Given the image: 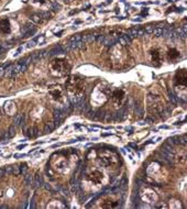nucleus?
<instances>
[{"label":"nucleus","mask_w":187,"mask_h":209,"mask_svg":"<svg viewBox=\"0 0 187 209\" xmlns=\"http://www.w3.org/2000/svg\"><path fill=\"white\" fill-rule=\"evenodd\" d=\"M167 144H170L171 146H175L177 144H180V137H172V138H168L166 141Z\"/></svg>","instance_id":"6e6552de"},{"label":"nucleus","mask_w":187,"mask_h":209,"mask_svg":"<svg viewBox=\"0 0 187 209\" xmlns=\"http://www.w3.org/2000/svg\"><path fill=\"white\" fill-rule=\"evenodd\" d=\"M134 113H135L137 116H142L143 110H142V108L140 107V104H135V106H134Z\"/></svg>","instance_id":"f3484780"},{"label":"nucleus","mask_w":187,"mask_h":209,"mask_svg":"<svg viewBox=\"0 0 187 209\" xmlns=\"http://www.w3.org/2000/svg\"><path fill=\"white\" fill-rule=\"evenodd\" d=\"M130 146H132V147H134V149H137V144H134V143H130Z\"/></svg>","instance_id":"a19ab883"},{"label":"nucleus","mask_w":187,"mask_h":209,"mask_svg":"<svg viewBox=\"0 0 187 209\" xmlns=\"http://www.w3.org/2000/svg\"><path fill=\"white\" fill-rule=\"evenodd\" d=\"M127 118V108L123 107L117 111L115 115H112V119L113 120H125Z\"/></svg>","instance_id":"f03ea898"},{"label":"nucleus","mask_w":187,"mask_h":209,"mask_svg":"<svg viewBox=\"0 0 187 209\" xmlns=\"http://www.w3.org/2000/svg\"><path fill=\"white\" fill-rule=\"evenodd\" d=\"M108 135H111V133H104L102 137H108Z\"/></svg>","instance_id":"a18cd8bd"},{"label":"nucleus","mask_w":187,"mask_h":209,"mask_svg":"<svg viewBox=\"0 0 187 209\" xmlns=\"http://www.w3.org/2000/svg\"><path fill=\"white\" fill-rule=\"evenodd\" d=\"M74 125H75V127H76V128H79V127H80V125H78V123H75Z\"/></svg>","instance_id":"de8ad7c7"},{"label":"nucleus","mask_w":187,"mask_h":209,"mask_svg":"<svg viewBox=\"0 0 187 209\" xmlns=\"http://www.w3.org/2000/svg\"><path fill=\"white\" fill-rule=\"evenodd\" d=\"M123 37H125V40L127 41V43H128V44H131V42H132V40H131V39H130V37L128 36V35H123Z\"/></svg>","instance_id":"f704fd0d"},{"label":"nucleus","mask_w":187,"mask_h":209,"mask_svg":"<svg viewBox=\"0 0 187 209\" xmlns=\"http://www.w3.org/2000/svg\"><path fill=\"white\" fill-rule=\"evenodd\" d=\"M24 184L31 186L33 184V176L31 174H24Z\"/></svg>","instance_id":"f8f14e48"},{"label":"nucleus","mask_w":187,"mask_h":209,"mask_svg":"<svg viewBox=\"0 0 187 209\" xmlns=\"http://www.w3.org/2000/svg\"><path fill=\"white\" fill-rule=\"evenodd\" d=\"M153 30H154V27H153V25H151V24H149V25H146V27H145L144 32L146 33V34H152Z\"/></svg>","instance_id":"4be33fe9"},{"label":"nucleus","mask_w":187,"mask_h":209,"mask_svg":"<svg viewBox=\"0 0 187 209\" xmlns=\"http://www.w3.org/2000/svg\"><path fill=\"white\" fill-rule=\"evenodd\" d=\"M144 30L143 29H138V32H137V36H142L144 34Z\"/></svg>","instance_id":"72a5a7b5"},{"label":"nucleus","mask_w":187,"mask_h":209,"mask_svg":"<svg viewBox=\"0 0 187 209\" xmlns=\"http://www.w3.org/2000/svg\"><path fill=\"white\" fill-rule=\"evenodd\" d=\"M21 51H22V46H20V47H19V49H18V51H17V53H15V54H14V56H17V55H19V54H20V52H21Z\"/></svg>","instance_id":"58836bf2"},{"label":"nucleus","mask_w":187,"mask_h":209,"mask_svg":"<svg viewBox=\"0 0 187 209\" xmlns=\"http://www.w3.org/2000/svg\"><path fill=\"white\" fill-rule=\"evenodd\" d=\"M160 129H168V127H167V125H161Z\"/></svg>","instance_id":"79ce46f5"},{"label":"nucleus","mask_w":187,"mask_h":209,"mask_svg":"<svg viewBox=\"0 0 187 209\" xmlns=\"http://www.w3.org/2000/svg\"><path fill=\"white\" fill-rule=\"evenodd\" d=\"M12 174L19 175L20 174V168H19L18 166H12Z\"/></svg>","instance_id":"bb28decb"},{"label":"nucleus","mask_w":187,"mask_h":209,"mask_svg":"<svg viewBox=\"0 0 187 209\" xmlns=\"http://www.w3.org/2000/svg\"><path fill=\"white\" fill-rule=\"evenodd\" d=\"M43 184H44V182H43V177L41 174H39V173H36L34 176V179H33V184L34 185V187H39V186H43Z\"/></svg>","instance_id":"423d86ee"},{"label":"nucleus","mask_w":187,"mask_h":209,"mask_svg":"<svg viewBox=\"0 0 187 209\" xmlns=\"http://www.w3.org/2000/svg\"><path fill=\"white\" fill-rule=\"evenodd\" d=\"M35 44H36V41L32 40V41H30V42H29V43L27 44V47H28V49H31V47L35 46Z\"/></svg>","instance_id":"c85d7f7f"},{"label":"nucleus","mask_w":187,"mask_h":209,"mask_svg":"<svg viewBox=\"0 0 187 209\" xmlns=\"http://www.w3.org/2000/svg\"><path fill=\"white\" fill-rule=\"evenodd\" d=\"M64 1H67V2H68V1H69V0H64Z\"/></svg>","instance_id":"09e8293b"},{"label":"nucleus","mask_w":187,"mask_h":209,"mask_svg":"<svg viewBox=\"0 0 187 209\" xmlns=\"http://www.w3.org/2000/svg\"><path fill=\"white\" fill-rule=\"evenodd\" d=\"M65 116H66V113H65V111L63 109H55L54 110V123H55V125H60L61 122L64 120Z\"/></svg>","instance_id":"f257e3e1"},{"label":"nucleus","mask_w":187,"mask_h":209,"mask_svg":"<svg viewBox=\"0 0 187 209\" xmlns=\"http://www.w3.org/2000/svg\"><path fill=\"white\" fill-rule=\"evenodd\" d=\"M118 42H119L121 45H123V46L128 44L127 41H125V37H123V35H122V36H120V37H118Z\"/></svg>","instance_id":"a878e982"},{"label":"nucleus","mask_w":187,"mask_h":209,"mask_svg":"<svg viewBox=\"0 0 187 209\" xmlns=\"http://www.w3.org/2000/svg\"><path fill=\"white\" fill-rule=\"evenodd\" d=\"M39 15H40L42 19H44V20H48V19H50L51 13L48 12V11H42V12L39 13Z\"/></svg>","instance_id":"dca6fc26"},{"label":"nucleus","mask_w":187,"mask_h":209,"mask_svg":"<svg viewBox=\"0 0 187 209\" xmlns=\"http://www.w3.org/2000/svg\"><path fill=\"white\" fill-rule=\"evenodd\" d=\"M25 116L24 115H18L13 119V125L14 127H24Z\"/></svg>","instance_id":"7ed1b4c3"},{"label":"nucleus","mask_w":187,"mask_h":209,"mask_svg":"<svg viewBox=\"0 0 187 209\" xmlns=\"http://www.w3.org/2000/svg\"><path fill=\"white\" fill-rule=\"evenodd\" d=\"M60 145H62V144H61V143H56V144H54L52 147H57V146H60Z\"/></svg>","instance_id":"37998d69"},{"label":"nucleus","mask_w":187,"mask_h":209,"mask_svg":"<svg viewBox=\"0 0 187 209\" xmlns=\"http://www.w3.org/2000/svg\"><path fill=\"white\" fill-rule=\"evenodd\" d=\"M79 189H80L79 184H76V185H74V186H73V193H75V194H77V193L79 192Z\"/></svg>","instance_id":"cd10ccee"},{"label":"nucleus","mask_w":187,"mask_h":209,"mask_svg":"<svg viewBox=\"0 0 187 209\" xmlns=\"http://www.w3.org/2000/svg\"><path fill=\"white\" fill-rule=\"evenodd\" d=\"M25 156V154H14L13 155V157H14V159H19V157H24Z\"/></svg>","instance_id":"e433bc0d"},{"label":"nucleus","mask_w":187,"mask_h":209,"mask_svg":"<svg viewBox=\"0 0 187 209\" xmlns=\"http://www.w3.org/2000/svg\"><path fill=\"white\" fill-rule=\"evenodd\" d=\"M10 64H7V65H5V66H1L0 67V77H2V76H5V72H6V68L8 67Z\"/></svg>","instance_id":"b1692460"},{"label":"nucleus","mask_w":187,"mask_h":209,"mask_svg":"<svg viewBox=\"0 0 187 209\" xmlns=\"http://www.w3.org/2000/svg\"><path fill=\"white\" fill-rule=\"evenodd\" d=\"M14 134H15V127L14 125H11L10 128H9V131H8V138H12V137H14Z\"/></svg>","instance_id":"a211bd4d"},{"label":"nucleus","mask_w":187,"mask_h":209,"mask_svg":"<svg viewBox=\"0 0 187 209\" xmlns=\"http://www.w3.org/2000/svg\"><path fill=\"white\" fill-rule=\"evenodd\" d=\"M162 149H164L165 151H168V152H172V153H173V146H171V145L167 144V143H165V144L163 145Z\"/></svg>","instance_id":"393cba45"},{"label":"nucleus","mask_w":187,"mask_h":209,"mask_svg":"<svg viewBox=\"0 0 187 209\" xmlns=\"http://www.w3.org/2000/svg\"><path fill=\"white\" fill-rule=\"evenodd\" d=\"M51 9L53 11H58L61 9V5L57 3L56 1H53V2H51Z\"/></svg>","instance_id":"2eb2a0df"},{"label":"nucleus","mask_w":187,"mask_h":209,"mask_svg":"<svg viewBox=\"0 0 187 209\" xmlns=\"http://www.w3.org/2000/svg\"><path fill=\"white\" fill-rule=\"evenodd\" d=\"M116 42H118V39H113L112 36H105V39H104V41H102V44L105 45V46H112V45L115 44Z\"/></svg>","instance_id":"39448f33"},{"label":"nucleus","mask_w":187,"mask_h":209,"mask_svg":"<svg viewBox=\"0 0 187 209\" xmlns=\"http://www.w3.org/2000/svg\"><path fill=\"white\" fill-rule=\"evenodd\" d=\"M104 39H105V36H104V35H97V37H96V41H97L98 43H102Z\"/></svg>","instance_id":"2f4dec72"},{"label":"nucleus","mask_w":187,"mask_h":209,"mask_svg":"<svg viewBox=\"0 0 187 209\" xmlns=\"http://www.w3.org/2000/svg\"><path fill=\"white\" fill-rule=\"evenodd\" d=\"M54 128H55L54 122H48V123H46L44 127V133H51V132L54 130Z\"/></svg>","instance_id":"9d476101"},{"label":"nucleus","mask_w":187,"mask_h":209,"mask_svg":"<svg viewBox=\"0 0 187 209\" xmlns=\"http://www.w3.org/2000/svg\"><path fill=\"white\" fill-rule=\"evenodd\" d=\"M98 116H95V119H98V120H102L105 118V111L104 110H99V111L96 112Z\"/></svg>","instance_id":"aec40b11"},{"label":"nucleus","mask_w":187,"mask_h":209,"mask_svg":"<svg viewBox=\"0 0 187 209\" xmlns=\"http://www.w3.org/2000/svg\"><path fill=\"white\" fill-rule=\"evenodd\" d=\"M6 175V169L5 168H0V178L3 177Z\"/></svg>","instance_id":"c9c22d12"},{"label":"nucleus","mask_w":187,"mask_h":209,"mask_svg":"<svg viewBox=\"0 0 187 209\" xmlns=\"http://www.w3.org/2000/svg\"><path fill=\"white\" fill-rule=\"evenodd\" d=\"M152 33H153V34H154L156 37L161 36V35H162V33H163V28H154V30H153Z\"/></svg>","instance_id":"4468645a"},{"label":"nucleus","mask_w":187,"mask_h":209,"mask_svg":"<svg viewBox=\"0 0 187 209\" xmlns=\"http://www.w3.org/2000/svg\"><path fill=\"white\" fill-rule=\"evenodd\" d=\"M96 37H97V34H85L82 35V42L84 44L86 43H91L94 41H96Z\"/></svg>","instance_id":"20e7f679"},{"label":"nucleus","mask_w":187,"mask_h":209,"mask_svg":"<svg viewBox=\"0 0 187 209\" xmlns=\"http://www.w3.org/2000/svg\"><path fill=\"white\" fill-rule=\"evenodd\" d=\"M180 143H182V144H186V135H182V137H180Z\"/></svg>","instance_id":"7c9ffc66"},{"label":"nucleus","mask_w":187,"mask_h":209,"mask_svg":"<svg viewBox=\"0 0 187 209\" xmlns=\"http://www.w3.org/2000/svg\"><path fill=\"white\" fill-rule=\"evenodd\" d=\"M35 28H34V23H27V24L24 25V27L21 29V34L24 35L25 33H28L29 31L31 30H34Z\"/></svg>","instance_id":"1a4fd4ad"},{"label":"nucleus","mask_w":187,"mask_h":209,"mask_svg":"<svg viewBox=\"0 0 187 209\" xmlns=\"http://www.w3.org/2000/svg\"><path fill=\"white\" fill-rule=\"evenodd\" d=\"M133 21H134V22H137V21H138V22H140V21H141V19H133Z\"/></svg>","instance_id":"49530a36"},{"label":"nucleus","mask_w":187,"mask_h":209,"mask_svg":"<svg viewBox=\"0 0 187 209\" xmlns=\"http://www.w3.org/2000/svg\"><path fill=\"white\" fill-rule=\"evenodd\" d=\"M0 208H1V209H5V208H8V206H6V205H1V206H0Z\"/></svg>","instance_id":"c03bdc74"},{"label":"nucleus","mask_w":187,"mask_h":209,"mask_svg":"<svg viewBox=\"0 0 187 209\" xmlns=\"http://www.w3.org/2000/svg\"><path fill=\"white\" fill-rule=\"evenodd\" d=\"M5 169H6V174H12V166L5 167Z\"/></svg>","instance_id":"473e14b6"},{"label":"nucleus","mask_w":187,"mask_h":209,"mask_svg":"<svg viewBox=\"0 0 187 209\" xmlns=\"http://www.w3.org/2000/svg\"><path fill=\"white\" fill-rule=\"evenodd\" d=\"M61 53H65L64 51H63V47L61 46V45H56V46H54L53 49H51V50L48 51V56H50V55L61 54Z\"/></svg>","instance_id":"0eeeda50"},{"label":"nucleus","mask_w":187,"mask_h":209,"mask_svg":"<svg viewBox=\"0 0 187 209\" xmlns=\"http://www.w3.org/2000/svg\"><path fill=\"white\" fill-rule=\"evenodd\" d=\"M35 205H34V198L31 199V202H30V208H34Z\"/></svg>","instance_id":"4c0bfd02"},{"label":"nucleus","mask_w":187,"mask_h":209,"mask_svg":"<svg viewBox=\"0 0 187 209\" xmlns=\"http://www.w3.org/2000/svg\"><path fill=\"white\" fill-rule=\"evenodd\" d=\"M5 76L6 77H13V65H9L7 68H6V72H5Z\"/></svg>","instance_id":"9b49d317"},{"label":"nucleus","mask_w":187,"mask_h":209,"mask_svg":"<svg viewBox=\"0 0 187 209\" xmlns=\"http://www.w3.org/2000/svg\"><path fill=\"white\" fill-rule=\"evenodd\" d=\"M19 168H20V174H22V175L27 174V172H28V166H27V164H21L20 166H19Z\"/></svg>","instance_id":"412c9836"},{"label":"nucleus","mask_w":187,"mask_h":209,"mask_svg":"<svg viewBox=\"0 0 187 209\" xmlns=\"http://www.w3.org/2000/svg\"><path fill=\"white\" fill-rule=\"evenodd\" d=\"M168 94H170V100L172 101V104H176L177 102H178V100H177V97L174 95V92H173V91H170Z\"/></svg>","instance_id":"6ab92c4d"},{"label":"nucleus","mask_w":187,"mask_h":209,"mask_svg":"<svg viewBox=\"0 0 187 209\" xmlns=\"http://www.w3.org/2000/svg\"><path fill=\"white\" fill-rule=\"evenodd\" d=\"M131 34L133 35V36H137V32H138V28H132V29H130V30H128Z\"/></svg>","instance_id":"c756f323"},{"label":"nucleus","mask_w":187,"mask_h":209,"mask_svg":"<svg viewBox=\"0 0 187 209\" xmlns=\"http://www.w3.org/2000/svg\"><path fill=\"white\" fill-rule=\"evenodd\" d=\"M25 146H27V144H22V145H19V146H17V150H22V149H24Z\"/></svg>","instance_id":"ea45409f"},{"label":"nucleus","mask_w":187,"mask_h":209,"mask_svg":"<svg viewBox=\"0 0 187 209\" xmlns=\"http://www.w3.org/2000/svg\"><path fill=\"white\" fill-rule=\"evenodd\" d=\"M78 41H82V35L80 34H76L69 39V42H78Z\"/></svg>","instance_id":"5701e85b"},{"label":"nucleus","mask_w":187,"mask_h":209,"mask_svg":"<svg viewBox=\"0 0 187 209\" xmlns=\"http://www.w3.org/2000/svg\"><path fill=\"white\" fill-rule=\"evenodd\" d=\"M30 20L32 21L33 23H35V24H37V23L42 22V18H41L39 14H32V15H31V17H30Z\"/></svg>","instance_id":"ddd939ff"}]
</instances>
